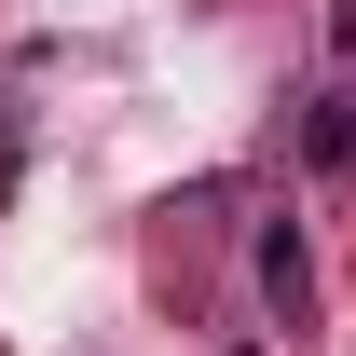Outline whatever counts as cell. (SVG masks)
<instances>
[{
    "label": "cell",
    "instance_id": "cell-1",
    "mask_svg": "<svg viewBox=\"0 0 356 356\" xmlns=\"http://www.w3.org/2000/svg\"><path fill=\"white\" fill-rule=\"evenodd\" d=\"M315 165H356V96H315V124H302Z\"/></svg>",
    "mask_w": 356,
    "mask_h": 356
}]
</instances>
